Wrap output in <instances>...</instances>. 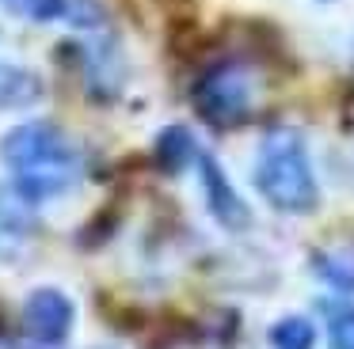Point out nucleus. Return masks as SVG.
<instances>
[{
    "label": "nucleus",
    "instance_id": "obj_1",
    "mask_svg": "<svg viewBox=\"0 0 354 349\" xmlns=\"http://www.w3.org/2000/svg\"><path fill=\"white\" fill-rule=\"evenodd\" d=\"M255 186L282 212L316 209L320 190H316V174H313V163H308L301 133H293V129L267 133V141L259 148V163H255Z\"/></svg>",
    "mask_w": 354,
    "mask_h": 349
},
{
    "label": "nucleus",
    "instance_id": "obj_2",
    "mask_svg": "<svg viewBox=\"0 0 354 349\" xmlns=\"http://www.w3.org/2000/svg\"><path fill=\"white\" fill-rule=\"evenodd\" d=\"M0 159L12 171H35V167H50V163H73L77 152L65 141V133L50 121H27L4 133L0 141Z\"/></svg>",
    "mask_w": 354,
    "mask_h": 349
},
{
    "label": "nucleus",
    "instance_id": "obj_3",
    "mask_svg": "<svg viewBox=\"0 0 354 349\" xmlns=\"http://www.w3.org/2000/svg\"><path fill=\"white\" fill-rule=\"evenodd\" d=\"M194 103H198L202 118L214 121V126H236L252 110V83L232 65L209 68L194 88Z\"/></svg>",
    "mask_w": 354,
    "mask_h": 349
},
{
    "label": "nucleus",
    "instance_id": "obj_4",
    "mask_svg": "<svg viewBox=\"0 0 354 349\" xmlns=\"http://www.w3.org/2000/svg\"><path fill=\"white\" fill-rule=\"evenodd\" d=\"M73 300L57 288H35L24 300V330L42 346H57L73 330Z\"/></svg>",
    "mask_w": 354,
    "mask_h": 349
},
{
    "label": "nucleus",
    "instance_id": "obj_5",
    "mask_svg": "<svg viewBox=\"0 0 354 349\" xmlns=\"http://www.w3.org/2000/svg\"><path fill=\"white\" fill-rule=\"evenodd\" d=\"M198 174H202V197L206 209L214 212V220L229 232H244L252 224V209L244 205V197L232 190V182L225 179V171L217 167L214 156H198Z\"/></svg>",
    "mask_w": 354,
    "mask_h": 349
},
{
    "label": "nucleus",
    "instance_id": "obj_6",
    "mask_svg": "<svg viewBox=\"0 0 354 349\" xmlns=\"http://www.w3.org/2000/svg\"><path fill=\"white\" fill-rule=\"evenodd\" d=\"M73 179H77V159L73 163H50V167H35V171H19L12 190L24 201H46V197H57L62 190H69Z\"/></svg>",
    "mask_w": 354,
    "mask_h": 349
},
{
    "label": "nucleus",
    "instance_id": "obj_7",
    "mask_svg": "<svg viewBox=\"0 0 354 349\" xmlns=\"http://www.w3.org/2000/svg\"><path fill=\"white\" fill-rule=\"evenodd\" d=\"M27 205L31 201H24L16 190H0V255L19 250L27 243V235H31L35 220H31Z\"/></svg>",
    "mask_w": 354,
    "mask_h": 349
},
{
    "label": "nucleus",
    "instance_id": "obj_8",
    "mask_svg": "<svg viewBox=\"0 0 354 349\" xmlns=\"http://www.w3.org/2000/svg\"><path fill=\"white\" fill-rule=\"evenodd\" d=\"M42 95V80L31 68L0 65V106H31Z\"/></svg>",
    "mask_w": 354,
    "mask_h": 349
},
{
    "label": "nucleus",
    "instance_id": "obj_9",
    "mask_svg": "<svg viewBox=\"0 0 354 349\" xmlns=\"http://www.w3.org/2000/svg\"><path fill=\"white\" fill-rule=\"evenodd\" d=\"M198 159V148H194V137L187 133L183 126H168L160 137H156V163L164 171H179L183 163Z\"/></svg>",
    "mask_w": 354,
    "mask_h": 349
},
{
    "label": "nucleus",
    "instance_id": "obj_10",
    "mask_svg": "<svg viewBox=\"0 0 354 349\" xmlns=\"http://www.w3.org/2000/svg\"><path fill=\"white\" fill-rule=\"evenodd\" d=\"M270 346L274 349H313L316 346V330H313L308 319L290 315V319H282V323L270 326Z\"/></svg>",
    "mask_w": 354,
    "mask_h": 349
},
{
    "label": "nucleus",
    "instance_id": "obj_11",
    "mask_svg": "<svg viewBox=\"0 0 354 349\" xmlns=\"http://www.w3.org/2000/svg\"><path fill=\"white\" fill-rule=\"evenodd\" d=\"M320 277H328L339 288H354V258L351 255H320L316 258Z\"/></svg>",
    "mask_w": 354,
    "mask_h": 349
},
{
    "label": "nucleus",
    "instance_id": "obj_12",
    "mask_svg": "<svg viewBox=\"0 0 354 349\" xmlns=\"http://www.w3.org/2000/svg\"><path fill=\"white\" fill-rule=\"evenodd\" d=\"M328 338H331V349H354V308L339 311V315L331 319Z\"/></svg>",
    "mask_w": 354,
    "mask_h": 349
},
{
    "label": "nucleus",
    "instance_id": "obj_13",
    "mask_svg": "<svg viewBox=\"0 0 354 349\" xmlns=\"http://www.w3.org/2000/svg\"><path fill=\"white\" fill-rule=\"evenodd\" d=\"M24 12L39 23H50L57 15H69V0H24Z\"/></svg>",
    "mask_w": 354,
    "mask_h": 349
}]
</instances>
